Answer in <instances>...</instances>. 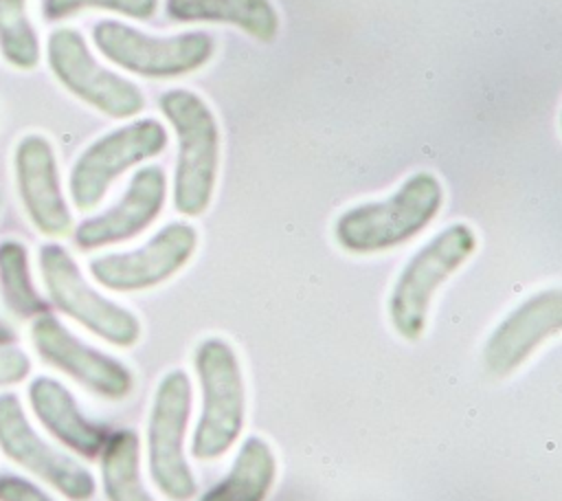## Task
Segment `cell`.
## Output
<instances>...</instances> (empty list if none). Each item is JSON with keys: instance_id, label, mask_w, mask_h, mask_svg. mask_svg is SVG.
I'll list each match as a JSON object with an SVG mask.
<instances>
[{"instance_id": "obj_17", "label": "cell", "mask_w": 562, "mask_h": 501, "mask_svg": "<svg viewBox=\"0 0 562 501\" xmlns=\"http://www.w3.org/2000/svg\"><path fill=\"white\" fill-rule=\"evenodd\" d=\"M173 22H222L233 24L259 42L279 35V13L270 0H167Z\"/></svg>"}, {"instance_id": "obj_1", "label": "cell", "mask_w": 562, "mask_h": 501, "mask_svg": "<svg viewBox=\"0 0 562 501\" xmlns=\"http://www.w3.org/2000/svg\"><path fill=\"white\" fill-rule=\"evenodd\" d=\"M441 204V180L432 171H415L386 200L342 211L334 224V237L347 253H382L419 235Z\"/></svg>"}, {"instance_id": "obj_4", "label": "cell", "mask_w": 562, "mask_h": 501, "mask_svg": "<svg viewBox=\"0 0 562 501\" xmlns=\"http://www.w3.org/2000/svg\"><path fill=\"white\" fill-rule=\"evenodd\" d=\"M474 250L476 233L465 222H457L428 240L408 259L389 297V319L402 338L417 341L424 334L435 292Z\"/></svg>"}, {"instance_id": "obj_22", "label": "cell", "mask_w": 562, "mask_h": 501, "mask_svg": "<svg viewBox=\"0 0 562 501\" xmlns=\"http://www.w3.org/2000/svg\"><path fill=\"white\" fill-rule=\"evenodd\" d=\"M88 9H103L145 22L154 18L158 0H42V13L50 22L77 15Z\"/></svg>"}, {"instance_id": "obj_12", "label": "cell", "mask_w": 562, "mask_h": 501, "mask_svg": "<svg viewBox=\"0 0 562 501\" xmlns=\"http://www.w3.org/2000/svg\"><path fill=\"white\" fill-rule=\"evenodd\" d=\"M198 248V231L189 222H169L140 248L90 259L92 279L105 290L138 292L171 279Z\"/></svg>"}, {"instance_id": "obj_21", "label": "cell", "mask_w": 562, "mask_h": 501, "mask_svg": "<svg viewBox=\"0 0 562 501\" xmlns=\"http://www.w3.org/2000/svg\"><path fill=\"white\" fill-rule=\"evenodd\" d=\"M0 55L18 70H33L42 48L26 0H0Z\"/></svg>"}, {"instance_id": "obj_20", "label": "cell", "mask_w": 562, "mask_h": 501, "mask_svg": "<svg viewBox=\"0 0 562 501\" xmlns=\"http://www.w3.org/2000/svg\"><path fill=\"white\" fill-rule=\"evenodd\" d=\"M0 297L4 308L18 319H35L48 312V303L31 277L29 250L18 240L0 242Z\"/></svg>"}, {"instance_id": "obj_8", "label": "cell", "mask_w": 562, "mask_h": 501, "mask_svg": "<svg viewBox=\"0 0 562 501\" xmlns=\"http://www.w3.org/2000/svg\"><path fill=\"white\" fill-rule=\"evenodd\" d=\"M167 143L165 125L151 116L125 123L92 141L68 174V193L75 209L92 211L99 207L123 171L158 156Z\"/></svg>"}, {"instance_id": "obj_13", "label": "cell", "mask_w": 562, "mask_h": 501, "mask_svg": "<svg viewBox=\"0 0 562 501\" xmlns=\"http://www.w3.org/2000/svg\"><path fill=\"white\" fill-rule=\"evenodd\" d=\"M13 176L31 224L46 237L68 235L72 213L61 191L55 147L44 134L31 132L15 143Z\"/></svg>"}, {"instance_id": "obj_14", "label": "cell", "mask_w": 562, "mask_h": 501, "mask_svg": "<svg viewBox=\"0 0 562 501\" xmlns=\"http://www.w3.org/2000/svg\"><path fill=\"white\" fill-rule=\"evenodd\" d=\"M167 198V174L158 165L140 167L132 174L125 193L116 204L83 220L72 240L79 250H97L140 235L162 211Z\"/></svg>"}, {"instance_id": "obj_3", "label": "cell", "mask_w": 562, "mask_h": 501, "mask_svg": "<svg viewBox=\"0 0 562 501\" xmlns=\"http://www.w3.org/2000/svg\"><path fill=\"white\" fill-rule=\"evenodd\" d=\"M202 387V411L191 439V455L209 461L228 453L244 428L246 387L239 358L224 338H204L193 354Z\"/></svg>"}, {"instance_id": "obj_6", "label": "cell", "mask_w": 562, "mask_h": 501, "mask_svg": "<svg viewBox=\"0 0 562 501\" xmlns=\"http://www.w3.org/2000/svg\"><path fill=\"white\" fill-rule=\"evenodd\" d=\"M92 42L114 66L149 79L195 73L215 55V40L206 31L154 37L119 20L97 22L92 26Z\"/></svg>"}, {"instance_id": "obj_16", "label": "cell", "mask_w": 562, "mask_h": 501, "mask_svg": "<svg viewBox=\"0 0 562 501\" xmlns=\"http://www.w3.org/2000/svg\"><path fill=\"white\" fill-rule=\"evenodd\" d=\"M26 400L35 420L61 446L86 459L101 455V448L110 435L108 428L92 422L81 411L68 387L57 378L35 376L26 387Z\"/></svg>"}, {"instance_id": "obj_15", "label": "cell", "mask_w": 562, "mask_h": 501, "mask_svg": "<svg viewBox=\"0 0 562 501\" xmlns=\"http://www.w3.org/2000/svg\"><path fill=\"white\" fill-rule=\"evenodd\" d=\"M562 327V292L540 290L514 308L490 334L483 347L485 369L505 378L516 371L544 341Z\"/></svg>"}, {"instance_id": "obj_10", "label": "cell", "mask_w": 562, "mask_h": 501, "mask_svg": "<svg viewBox=\"0 0 562 501\" xmlns=\"http://www.w3.org/2000/svg\"><path fill=\"white\" fill-rule=\"evenodd\" d=\"M0 450L68 501L94 497L97 481L92 472L42 437L29 422L20 398L11 391L0 393Z\"/></svg>"}, {"instance_id": "obj_23", "label": "cell", "mask_w": 562, "mask_h": 501, "mask_svg": "<svg viewBox=\"0 0 562 501\" xmlns=\"http://www.w3.org/2000/svg\"><path fill=\"white\" fill-rule=\"evenodd\" d=\"M31 358L15 345L11 330L0 323V389L20 385L31 374Z\"/></svg>"}, {"instance_id": "obj_24", "label": "cell", "mask_w": 562, "mask_h": 501, "mask_svg": "<svg viewBox=\"0 0 562 501\" xmlns=\"http://www.w3.org/2000/svg\"><path fill=\"white\" fill-rule=\"evenodd\" d=\"M0 501H55L44 488L20 477L0 475Z\"/></svg>"}, {"instance_id": "obj_5", "label": "cell", "mask_w": 562, "mask_h": 501, "mask_svg": "<svg viewBox=\"0 0 562 501\" xmlns=\"http://www.w3.org/2000/svg\"><path fill=\"white\" fill-rule=\"evenodd\" d=\"M37 268L50 303L97 338L114 347H134L140 338V321L121 303L94 290L75 257L57 242L40 246Z\"/></svg>"}, {"instance_id": "obj_11", "label": "cell", "mask_w": 562, "mask_h": 501, "mask_svg": "<svg viewBox=\"0 0 562 501\" xmlns=\"http://www.w3.org/2000/svg\"><path fill=\"white\" fill-rule=\"evenodd\" d=\"M29 341L35 354L88 391L105 400H123L134 389V374L119 358L77 338L57 316L31 319Z\"/></svg>"}, {"instance_id": "obj_18", "label": "cell", "mask_w": 562, "mask_h": 501, "mask_svg": "<svg viewBox=\"0 0 562 501\" xmlns=\"http://www.w3.org/2000/svg\"><path fill=\"white\" fill-rule=\"evenodd\" d=\"M277 477V459L268 442L248 437L226 477L198 501H266Z\"/></svg>"}, {"instance_id": "obj_2", "label": "cell", "mask_w": 562, "mask_h": 501, "mask_svg": "<svg viewBox=\"0 0 562 501\" xmlns=\"http://www.w3.org/2000/svg\"><path fill=\"white\" fill-rule=\"evenodd\" d=\"M158 108L178 138L173 209L202 215L213 198L220 167V127L211 105L193 90L173 88L158 97Z\"/></svg>"}, {"instance_id": "obj_9", "label": "cell", "mask_w": 562, "mask_h": 501, "mask_svg": "<svg viewBox=\"0 0 562 501\" xmlns=\"http://www.w3.org/2000/svg\"><path fill=\"white\" fill-rule=\"evenodd\" d=\"M46 62L53 77L70 94L110 119H132L145 108L140 88L123 75L101 66L77 29L59 26L48 33Z\"/></svg>"}, {"instance_id": "obj_19", "label": "cell", "mask_w": 562, "mask_h": 501, "mask_svg": "<svg viewBox=\"0 0 562 501\" xmlns=\"http://www.w3.org/2000/svg\"><path fill=\"white\" fill-rule=\"evenodd\" d=\"M99 459L108 501H154L140 479V439L136 431L121 428L110 433Z\"/></svg>"}, {"instance_id": "obj_7", "label": "cell", "mask_w": 562, "mask_h": 501, "mask_svg": "<svg viewBox=\"0 0 562 501\" xmlns=\"http://www.w3.org/2000/svg\"><path fill=\"white\" fill-rule=\"evenodd\" d=\"M191 415V378L171 369L156 387L147 420V464L154 486L171 501H189L198 492L195 475L184 455Z\"/></svg>"}]
</instances>
